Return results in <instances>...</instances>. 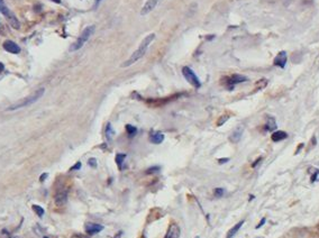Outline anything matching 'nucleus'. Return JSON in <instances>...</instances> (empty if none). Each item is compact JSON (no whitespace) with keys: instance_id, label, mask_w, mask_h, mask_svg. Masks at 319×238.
<instances>
[{"instance_id":"nucleus-11","label":"nucleus","mask_w":319,"mask_h":238,"mask_svg":"<svg viewBox=\"0 0 319 238\" xmlns=\"http://www.w3.org/2000/svg\"><path fill=\"white\" fill-rule=\"evenodd\" d=\"M180 237V227L177 223H171L167 229V232L164 238H179Z\"/></svg>"},{"instance_id":"nucleus-4","label":"nucleus","mask_w":319,"mask_h":238,"mask_svg":"<svg viewBox=\"0 0 319 238\" xmlns=\"http://www.w3.org/2000/svg\"><path fill=\"white\" fill-rule=\"evenodd\" d=\"M0 11H1L2 15L7 18V20H8V23L10 24L11 27L15 28V29H19V28H20V24H19L17 17L8 9V7L5 5L3 0H0Z\"/></svg>"},{"instance_id":"nucleus-35","label":"nucleus","mask_w":319,"mask_h":238,"mask_svg":"<svg viewBox=\"0 0 319 238\" xmlns=\"http://www.w3.org/2000/svg\"><path fill=\"white\" fill-rule=\"evenodd\" d=\"M52 1L55 3H61V0H52Z\"/></svg>"},{"instance_id":"nucleus-38","label":"nucleus","mask_w":319,"mask_h":238,"mask_svg":"<svg viewBox=\"0 0 319 238\" xmlns=\"http://www.w3.org/2000/svg\"><path fill=\"white\" fill-rule=\"evenodd\" d=\"M98 1H99V0H98Z\"/></svg>"},{"instance_id":"nucleus-31","label":"nucleus","mask_w":319,"mask_h":238,"mask_svg":"<svg viewBox=\"0 0 319 238\" xmlns=\"http://www.w3.org/2000/svg\"><path fill=\"white\" fill-rule=\"evenodd\" d=\"M261 161H262V157H258V158H257V160H256V161L254 162V163L252 164V167H256V165H257V164H258V163H260Z\"/></svg>"},{"instance_id":"nucleus-17","label":"nucleus","mask_w":319,"mask_h":238,"mask_svg":"<svg viewBox=\"0 0 319 238\" xmlns=\"http://www.w3.org/2000/svg\"><path fill=\"white\" fill-rule=\"evenodd\" d=\"M264 129L267 130V132H272V130H275V129H276L275 119H274L273 117H267V124H265V127H264Z\"/></svg>"},{"instance_id":"nucleus-5","label":"nucleus","mask_w":319,"mask_h":238,"mask_svg":"<svg viewBox=\"0 0 319 238\" xmlns=\"http://www.w3.org/2000/svg\"><path fill=\"white\" fill-rule=\"evenodd\" d=\"M182 74L183 77H186V80L189 82L191 86H193L195 88H200L201 87V82L199 80V77L195 75V73L192 71L189 66H184L182 69Z\"/></svg>"},{"instance_id":"nucleus-26","label":"nucleus","mask_w":319,"mask_h":238,"mask_svg":"<svg viewBox=\"0 0 319 238\" xmlns=\"http://www.w3.org/2000/svg\"><path fill=\"white\" fill-rule=\"evenodd\" d=\"M88 164H89L91 167H97V160L96 158H90L89 161H88Z\"/></svg>"},{"instance_id":"nucleus-2","label":"nucleus","mask_w":319,"mask_h":238,"mask_svg":"<svg viewBox=\"0 0 319 238\" xmlns=\"http://www.w3.org/2000/svg\"><path fill=\"white\" fill-rule=\"evenodd\" d=\"M44 92H45V89H44V88H40V89H38L37 91H35V92L33 93V94H31L29 97H26L25 99L20 100V101L14 103L13 106L8 107L7 110H8V111H13V110H17V109L19 108H24V107H27V106L29 105H33V103H35L38 99L42 98Z\"/></svg>"},{"instance_id":"nucleus-12","label":"nucleus","mask_w":319,"mask_h":238,"mask_svg":"<svg viewBox=\"0 0 319 238\" xmlns=\"http://www.w3.org/2000/svg\"><path fill=\"white\" fill-rule=\"evenodd\" d=\"M244 133V126H238L237 128H235V130L232 133L229 139L232 143H238L242 138V135Z\"/></svg>"},{"instance_id":"nucleus-7","label":"nucleus","mask_w":319,"mask_h":238,"mask_svg":"<svg viewBox=\"0 0 319 238\" xmlns=\"http://www.w3.org/2000/svg\"><path fill=\"white\" fill-rule=\"evenodd\" d=\"M160 1H161V0H147L145 2V5L143 6L142 10H141V15L145 16L151 13V11H153V10L156 8V6L158 5Z\"/></svg>"},{"instance_id":"nucleus-3","label":"nucleus","mask_w":319,"mask_h":238,"mask_svg":"<svg viewBox=\"0 0 319 238\" xmlns=\"http://www.w3.org/2000/svg\"><path fill=\"white\" fill-rule=\"evenodd\" d=\"M94 29H96V27H94L93 25L88 26V27L86 28L82 33H81V35L79 36V38H78L74 43L71 45V47H70V52H75V51L80 50L81 47L83 46L84 44L89 40V38L92 36V34L94 33Z\"/></svg>"},{"instance_id":"nucleus-23","label":"nucleus","mask_w":319,"mask_h":238,"mask_svg":"<svg viewBox=\"0 0 319 238\" xmlns=\"http://www.w3.org/2000/svg\"><path fill=\"white\" fill-rule=\"evenodd\" d=\"M228 119H229V116H228V115H224V116H221L217 121V126H221V125H224L227 120H228Z\"/></svg>"},{"instance_id":"nucleus-34","label":"nucleus","mask_w":319,"mask_h":238,"mask_svg":"<svg viewBox=\"0 0 319 238\" xmlns=\"http://www.w3.org/2000/svg\"><path fill=\"white\" fill-rule=\"evenodd\" d=\"M3 68H5V66H3V64H2V63H0V72L3 71Z\"/></svg>"},{"instance_id":"nucleus-20","label":"nucleus","mask_w":319,"mask_h":238,"mask_svg":"<svg viewBox=\"0 0 319 238\" xmlns=\"http://www.w3.org/2000/svg\"><path fill=\"white\" fill-rule=\"evenodd\" d=\"M114 135H115V130L112 129L111 125L108 124L107 125V127H106V136H107V138L108 139H111Z\"/></svg>"},{"instance_id":"nucleus-33","label":"nucleus","mask_w":319,"mask_h":238,"mask_svg":"<svg viewBox=\"0 0 319 238\" xmlns=\"http://www.w3.org/2000/svg\"><path fill=\"white\" fill-rule=\"evenodd\" d=\"M47 175H48L47 173H43V174H42V176H40V182H44V181H45V179L47 177Z\"/></svg>"},{"instance_id":"nucleus-15","label":"nucleus","mask_w":319,"mask_h":238,"mask_svg":"<svg viewBox=\"0 0 319 238\" xmlns=\"http://www.w3.org/2000/svg\"><path fill=\"white\" fill-rule=\"evenodd\" d=\"M288 137V134L283 132V130H275L273 132L272 135H271V139L273 142H281L283 139H285Z\"/></svg>"},{"instance_id":"nucleus-27","label":"nucleus","mask_w":319,"mask_h":238,"mask_svg":"<svg viewBox=\"0 0 319 238\" xmlns=\"http://www.w3.org/2000/svg\"><path fill=\"white\" fill-rule=\"evenodd\" d=\"M0 35H2V36L6 35V29H5V26L2 25L1 22H0Z\"/></svg>"},{"instance_id":"nucleus-1","label":"nucleus","mask_w":319,"mask_h":238,"mask_svg":"<svg viewBox=\"0 0 319 238\" xmlns=\"http://www.w3.org/2000/svg\"><path fill=\"white\" fill-rule=\"evenodd\" d=\"M154 40H155V34H154V33L147 35V36H146V37L142 40V43L140 44L138 48H137V50L135 51V52H134L132 55H130L129 59H128L126 62H124L123 64H121V68H128V66H130V65H133L134 63H136L138 60L142 59L143 56L145 55V53L147 52V50H149V45L152 44V42Z\"/></svg>"},{"instance_id":"nucleus-28","label":"nucleus","mask_w":319,"mask_h":238,"mask_svg":"<svg viewBox=\"0 0 319 238\" xmlns=\"http://www.w3.org/2000/svg\"><path fill=\"white\" fill-rule=\"evenodd\" d=\"M265 221H267V219H265V218H262V219H261V221H260V223H258V225H257L256 227H255V228H256V229L261 228V227H262V226H263L264 223H265Z\"/></svg>"},{"instance_id":"nucleus-8","label":"nucleus","mask_w":319,"mask_h":238,"mask_svg":"<svg viewBox=\"0 0 319 238\" xmlns=\"http://www.w3.org/2000/svg\"><path fill=\"white\" fill-rule=\"evenodd\" d=\"M287 60H288L287 52L282 51V52H280L279 54L275 56V59L273 61V64L275 65V66H279V68L283 69L285 66V64H287Z\"/></svg>"},{"instance_id":"nucleus-22","label":"nucleus","mask_w":319,"mask_h":238,"mask_svg":"<svg viewBox=\"0 0 319 238\" xmlns=\"http://www.w3.org/2000/svg\"><path fill=\"white\" fill-rule=\"evenodd\" d=\"M225 194V190L223 188H216L214 190V195L216 198H221Z\"/></svg>"},{"instance_id":"nucleus-25","label":"nucleus","mask_w":319,"mask_h":238,"mask_svg":"<svg viewBox=\"0 0 319 238\" xmlns=\"http://www.w3.org/2000/svg\"><path fill=\"white\" fill-rule=\"evenodd\" d=\"M318 175H319V171L317 170L316 172H315V173H313V175H311V179H310V182H311V183H313V182H315V181H316L317 179H318Z\"/></svg>"},{"instance_id":"nucleus-29","label":"nucleus","mask_w":319,"mask_h":238,"mask_svg":"<svg viewBox=\"0 0 319 238\" xmlns=\"http://www.w3.org/2000/svg\"><path fill=\"white\" fill-rule=\"evenodd\" d=\"M80 167H81V163H80V162H78V163H77V164H75L74 166H73V167H71V171H74V170H79V169H80Z\"/></svg>"},{"instance_id":"nucleus-30","label":"nucleus","mask_w":319,"mask_h":238,"mask_svg":"<svg viewBox=\"0 0 319 238\" xmlns=\"http://www.w3.org/2000/svg\"><path fill=\"white\" fill-rule=\"evenodd\" d=\"M228 161H229V158H219V160H218V163H219V164H225V163H227Z\"/></svg>"},{"instance_id":"nucleus-6","label":"nucleus","mask_w":319,"mask_h":238,"mask_svg":"<svg viewBox=\"0 0 319 238\" xmlns=\"http://www.w3.org/2000/svg\"><path fill=\"white\" fill-rule=\"evenodd\" d=\"M224 80H225V84H226L227 89H228V90H233L236 84L242 83V82H246L248 79L246 77H244V75L233 74V75H230V77H225Z\"/></svg>"},{"instance_id":"nucleus-16","label":"nucleus","mask_w":319,"mask_h":238,"mask_svg":"<svg viewBox=\"0 0 319 238\" xmlns=\"http://www.w3.org/2000/svg\"><path fill=\"white\" fill-rule=\"evenodd\" d=\"M244 223H245V220H241L239 223H236L234 227H232V228L229 229V232H227V236H226V238H233L234 236L237 234V232H238L239 229L242 228V226L244 225Z\"/></svg>"},{"instance_id":"nucleus-18","label":"nucleus","mask_w":319,"mask_h":238,"mask_svg":"<svg viewBox=\"0 0 319 238\" xmlns=\"http://www.w3.org/2000/svg\"><path fill=\"white\" fill-rule=\"evenodd\" d=\"M125 157H126V155L125 154H117L116 155V163H117L119 170L123 169V163H124V161H125Z\"/></svg>"},{"instance_id":"nucleus-9","label":"nucleus","mask_w":319,"mask_h":238,"mask_svg":"<svg viewBox=\"0 0 319 238\" xmlns=\"http://www.w3.org/2000/svg\"><path fill=\"white\" fill-rule=\"evenodd\" d=\"M103 230V226L99 225V223H88L86 225V232L88 235H94L98 232Z\"/></svg>"},{"instance_id":"nucleus-32","label":"nucleus","mask_w":319,"mask_h":238,"mask_svg":"<svg viewBox=\"0 0 319 238\" xmlns=\"http://www.w3.org/2000/svg\"><path fill=\"white\" fill-rule=\"evenodd\" d=\"M304 143H301L300 145H299V146H298V147H297V151H296V153H294V154L297 155L298 153H299V152H300V149L302 148V147H304Z\"/></svg>"},{"instance_id":"nucleus-13","label":"nucleus","mask_w":319,"mask_h":238,"mask_svg":"<svg viewBox=\"0 0 319 238\" xmlns=\"http://www.w3.org/2000/svg\"><path fill=\"white\" fill-rule=\"evenodd\" d=\"M164 140V134L160 132H151L149 133V142L153 144H161Z\"/></svg>"},{"instance_id":"nucleus-24","label":"nucleus","mask_w":319,"mask_h":238,"mask_svg":"<svg viewBox=\"0 0 319 238\" xmlns=\"http://www.w3.org/2000/svg\"><path fill=\"white\" fill-rule=\"evenodd\" d=\"M158 171H160V166H153V167H149V170H146L145 173L146 174H154V173H156V172H158Z\"/></svg>"},{"instance_id":"nucleus-21","label":"nucleus","mask_w":319,"mask_h":238,"mask_svg":"<svg viewBox=\"0 0 319 238\" xmlns=\"http://www.w3.org/2000/svg\"><path fill=\"white\" fill-rule=\"evenodd\" d=\"M31 208H33V210L35 211V213H36V215H37L38 217H43V216H44V213H45V211H44V209H43L42 207H40V206H37V204H34V206H33Z\"/></svg>"},{"instance_id":"nucleus-36","label":"nucleus","mask_w":319,"mask_h":238,"mask_svg":"<svg viewBox=\"0 0 319 238\" xmlns=\"http://www.w3.org/2000/svg\"><path fill=\"white\" fill-rule=\"evenodd\" d=\"M254 199V195H250V198H248V200L251 201V200H253Z\"/></svg>"},{"instance_id":"nucleus-37","label":"nucleus","mask_w":319,"mask_h":238,"mask_svg":"<svg viewBox=\"0 0 319 238\" xmlns=\"http://www.w3.org/2000/svg\"><path fill=\"white\" fill-rule=\"evenodd\" d=\"M195 238H199V237H195Z\"/></svg>"},{"instance_id":"nucleus-10","label":"nucleus","mask_w":319,"mask_h":238,"mask_svg":"<svg viewBox=\"0 0 319 238\" xmlns=\"http://www.w3.org/2000/svg\"><path fill=\"white\" fill-rule=\"evenodd\" d=\"M2 46L7 52L13 53V54H18V53L20 52V47H19L15 42H13V40H6V42L3 43Z\"/></svg>"},{"instance_id":"nucleus-14","label":"nucleus","mask_w":319,"mask_h":238,"mask_svg":"<svg viewBox=\"0 0 319 238\" xmlns=\"http://www.w3.org/2000/svg\"><path fill=\"white\" fill-rule=\"evenodd\" d=\"M68 201V192L66 191H61L59 193H56L55 195V203L57 206H63Z\"/></svg>"},{"instance_id":"nucleus-19","label":"nucleus","mask_w":319,"mask_h":238,"mask_svg":"<svg viewBox=\"0 0 319 238\" xmlns=\"http://www.w3.org/2000/svg\"><path fill=\"white\" fill-rule=\"evenodd\" d=\"M126 130H127V134L129 137H134L137 134V128L135 126H132V125H127Z\"/></svg>"}]
</instances>
